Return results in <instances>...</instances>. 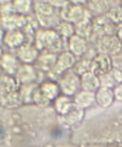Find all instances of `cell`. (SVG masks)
I'll return each instance as SVG.
<instances>
[{"instance_id": "obj_1", "label": "cell", "mask_w": 122, "mask_h": 147, "mask_svg": "<svg viewBox=\"0 0 122 147\" xmlns=\"http://www.w3.org/2000/svg\"><path fill=\"white\" fill-rule=\"evenodd\" d=\"M33 43L40 52L48 51V52H53L58 55L60 52L65 51L64 50L65 40L58 35V33L55 29L38 28L35 31V35H34Z\"/></svg>"}, {"instance_id": "obj_2", "label": "cell", "mask_w": 122, "mask_h": 147, "mask_svg": "<svg viewBox=\"0 0 122 147\" xmlns=\"http://www.w3.org/2000/svg\"><path fill=\"white\" fill-rule=\"evenodd\" d=\"M34 16L38 21L39 28L43 29H55L61 21L60 9H56L44 0L34 3Z\"/></svg>"}, {"instance_id": "obj_3", "label": "cell", "mask_w": 122, "mask_h": 147, "mask_svg": "<svg viewBox=\"0 0 122 147\" xmlns=\"http://www.w3.org/2000/svg\"><path fill=\"white\" fill-rule=\"evenodd\" d=\"M60 16L61 20L68 21L75 26L92 21V14L90 9H87L84 5H78V4L72 3L66 4L64 8L60 9Z\"/></svg>"}, {"instance_id": "obj_4", "label": "cell", "mask_w": 122, "mask_h": 147, "mask_svg": "<svg viewBox=\"0 0 122 147\" xmlns=\"http://www.w3.org/2000/svg\"><path fill=\"white\" fill-rule=\"evenodd\" d=\"M77 60L78 59L68 50L60 52L57 55V60H56V64L53 67V69L47 74L48 80L57 81L62 74H65L69 70H73L75 64H77Z\"/></svg>"}, {"instance_id": "obj_5", "label": "cell", "mask_w": 122, "mask_h": 147, "mask_svg": "<svg viewBox=\"0 0 122 147\" xmlns=\"http://www.w3.org/2000/svg\"><path fill=\"white\" fill-rule=\"evenodd\" d=\"M57 83L60 86V91L62 95L74 98L80 91V76H78L74 70H69L65 74H62L57 80Z\"/></svg>"}, {"instance_id": "obj_6", "label": "cell", "mask_w": 122, "mask_h": 147, "mask_svg": "<svg viewBox=\"0 0 122 147\" xmlns=\"http://www.w3.org/2000/svg\"><path fill=\"white\" fill-rule=\"evenodd\" d=\"M96 46H97V51H99L97 53H104V55H108L111 57L122 52V43L116 35H112V34L101 35L99 38V40H97Z\"/></svg>"}, {"instance_id": "obj_7", "label": "cell", "mask_w": 122, "mask_h": 147, "mask_svg": "<svg viewBox=\"0 0 122 147\" xmlns=\"http://www.w3.org/2000/svg\"><path fill=\"white\" fill-rule=\"evenodd\" d=\"M39 70L33 64H21L14 74V78L18 82L19 86L23 85H31V83H40L39 82Z\"/></svg>"}, {"instance_id": "obj_8", "label": "cell", "mask_w": 122, "mask_h": 147, "mask_svg": "<svg viewBox=\"0 0 122 147\" xmlns=\"http://www.w3.org/2000/svg\"><path fill=\"white\" fill-rule=\"evenodd\" d=\"M16 56L18 57L21 64H35L36 60L39 57L40 51L35 47L33 42H26L25 45H22L17 51H14Z\"/></svg>"}, {"instance_id": "obj_9", "label": "cell", "mask_w": 122, "mask_h": 147, "mask_svg": "<svg viewBox=\"0 0 122 147\" xmlns=\"http://www.w3.org/2000/svg\"><path fill=\"white\" fill-rule=\"evenodd\" d=\"M29 18L27 16H21L17 13H9V14H4L0 16V25L4 28L5 31L9 30H23L25 26L27 25Z\"/></svg>"}, {"instance_id": "obj_10", "label": "cell", "mask_w": 122, "mask_h": 147, "mask_svg": "<svg viewBox=\"0 0 122 147\" xmlns=\"http://www.w3.org/2000/svg\"><path fill=\"white\" fill-rule=\"evenodd\" d=\"M27 40V36L23 33V30H9L5 31V36H4L3 45L5 46L8 50L11 51H17L22 45H25Z\"/></svg>"}, {"instance_id": "obj_11", "label": "cell", "mask_w": 122, "mask_h": 147, "mask_svg": "<svg viewBox=\"0 0 122 147\" xmlns=\"http://www.w3.org/2000/svg\"><path fill=\"white\" fill-rule=\"evenodd\" d=\"M66 46H68V51L72 52L77 59L83 57L90 48L88 40L86 38H83V36L78 35V34H75L70 39H68Z\"/></svg>"}, {"instance_id": "obj_12", "label": "cell", "mask_w": 122, "mask_h": 147, "mask_svg": "<svg viewBox=\"0 0 122 147\" xmlns=\"http://www.w3.org/2000/svg\"><path fill=\"white\" fill-rule=\"evenodd\" d=\"M113 69V63H112V57L104 53H97L92 60L91 64V72L95 73L96 76H103L109 73Z\"/></svg>"}, {"instance_id": "obj_13", "label": "cell", "mask_w": 122, "mask_h": 147, "mask_svg": "<svg viewBox=\"0 0 122 147\" xmlns=\"http://www.w3.org/2000/svg\"><path fill=\"white\" fill-rule=\"evenodd\" d=\"M56 60H57V53L43 51V52L39 53V57L34 65H35L36 69L40 73H47L48 74L53 69V67H55Z\"/></svg>"}, {"instance_id": "obj_14", "label": "cell", "mask_w": 122, "mask_h": 147, "mask_svg": "<svg viewBox=\"0 0 122 147\" xmlns=\"http://www.w3.org/2000/svg\"><path fill=\"white\" fill-rule=\"evenodd\" d=\"M52 104H53V108H55L56 113L61 117L68 116V115L72 112V109L75 107L73 98L62 95V94H61L60 96H57V99H56Z\"/></svg>"}, {"instance_id": "obj_15", "label": "cell", "mask_w": 122, "mask_h": 147, "mask_svg": "<svg viewBox=\"0 0 122 147\" xmlns=\"http://www.w3.org/2000/svg\"><path fill=\"white\" fill-rule=\"evenodd\" d=\"M38 87H39V90H40V92H42V94L44 95L51 103H53L56 99H57V96L61 95L60 86H58L57 81L46 80V81H43V82L39 83Z\"/></svg>"}, {"instance_id": "obj_16", "label": "cell", "mask_w": 122, "mask_h": 147, "mask_svg": "<svg viewBox=\"0 0 122 147\" xmlns=\"http://www.w3.org/2000/svg\"><path fill=\"white\" fill-rule=\"evenodd\" d=\"M19 65H21V63H19L18 57L16 56V53L5 52L3 56V60H1V64H0V69L3 70L5 74L13 76L14 77Z\"/></svg>"}, {"instance_id": "obj_17", "label": "cell", "mask_w": 122, "mask_h": 147, "mask_svg": "<svg viewBox=\"0 0 122 147\" xmlns=\"http://www.w3.org/2000/svg\"><path fill=\"white\" fill-rule=\"evenodd\" d=\"M99 80H100V87L114 89L117 85L122 83V70L117 69V68H113L109 73L100 76Z\"/></svg>"}, {"instance_id": "obj_18", "label": "cell", "mask_w": 122, "mask_h": 147, "mask_svg": "<svg viewBox=\"0 0 122 147\" xmlns=\"http://www.w3.org/2000/svg\"><path fill=\"white\" fill-rule=\"evenodd\" d=\"M95 98H96V104L101 108H108L114 103L116 98H114L113 89H108V87H100L96 92H95Z\"/></svg>"}, {"instance_id": "obj_19", "label": "cell", "mask_w": 122, "mask_h": 147, "mask_svg": "<svg viewBox=\"0 0 122 147\" xmlns=\"http://www.w3.org/2000/svg\"><path fill=\"white\" fill-rule=\"evenodd\" d=\"M80 89L84 91H91L96 92L100 89V80L99 76H96L95 73H92L91 70L84 74L80 76Z\"/></svg>"}, {"instance_id": "obj_20", "label": "cell", "mask_w": 122, "mask_h": 147, "mask_svg": "<svg viewBox=\"0 0 122 147\" xmlns=\"http://www.w3.org/2000/svg\"><path fill=\"white\" fill-rule=\"evenodd\" d=\"M73 100H74L75 107L82 108V109H84V111H86L87 108H90V107H92L95 103H96L95 92L84 91V90H80L77 95H74Z\"/></svg>"}, {"instance_id": "obj_21", "label": "cell", "mask_w": 122, "mask_h": 147, "mask_svg": "<svg viewBox=\"0 0 122 147\" xmlns=\"http://www.w3.org/2000/svg\"><path fill=\"white\" fill-rule=\"evenodd\" d=\"M18 90H19V85L13 76H8L5 73L0 74V95L16 92Z\"/></svg>"}, {"instance_id": "obj_22", "label": "cell", "mask_w": 122, "mask_h": 147, "mask_svg": "<svg viewBox=\"0 0 122 147\" xmlns=\"http://www.w3.org/2000/svg\"><path fill=\"white\" fill-rule=\"evenodd\" d=\"M12 12L21 16H30L34 12V0H12Z\"/></svg>"}, {"instance_id": "obj_23", "label": "cell", "mask_w": 122, "mask_h": 147, "mask_svg": "<svg viewBox=\"0 0 122 147\" xmlns=\"http://www.w3.org/2000/svg\"><path fill=\"white\" fill-rule=\"evenodd\" d=\"M0 104L7 108H16V107L22 104V99L19 95V90L16 92H11V94H4L0 95Z\"/></svg>"}, {"instance_id": "obj_24", "label": "cell", "mask_w": 122, "mask_h": 147, "mask_svg": "<svg viewBox=\"0 0 122 147\" xmlns=\"http://www.w3.org/2000/svg\"><path fill=\"white\" fill-rule=\"evenodd\" d=\"M55 30L58 33V35L64 39L65 42H68V39H70L73 35H75V25L61 20L58 25L55 28Z\"/></svg>"}, {"instance_id": "obj_25", "label": "cell", "mask_w": 122, "mask_h": 147, "mask_svg": "<svg viewBox=\"0 0 122 147\" xmlns=\"http://www.w3.org/2000/svg\"><path fill=\"white\" fill-rule=\"evenodd\" d=\"M92 60H94L92 57H88L87 55H84L83 57H80L79 60H77V64H75L73 70H74L78 76H82V74H84V73L90 72V70H91Z\"/></svg>"}, {"instance_id": "obj_26", "label": "cell", "mask_w": 122, "mask_h": 147, "mask_svg": "<svg viewBox=\"0 0 122 147\" xmlns=\"http://www.w3.org/2000/svg\"><path fill=\"white\" fill-rule=\"evenodd\" d=\"M39 83H31V85H23L19 86V95L22 99V104L26 103H33V94L35 91V89L38 87Z\"/></svg>"}, {"instance_id": "obj_27", "label": "cell", "mask_w": 122, "mask_h": 147, "mask_svg": "<svg viewBox=\"0 0 122 147\" xmlns=\"http://www.w3.org/2000/svg\"><path fill=\"white\" fill-rule=\"evenodd\" d=\"M107 20L109 22L114 24V25H119L122 24V7L121 5H114L107 11Z\"/></svg>"}, {"instance_id": "obj_28", "label": "cell", "mask_w": 122, "mask_h": 147, "mask_svg": "<svg viewBox=\"0 0 122 147\" xmlns=\"http://www.w3.org/2000/svg\"><path fill=\"white\" fill-rule=\"evenodd\" d=\"M83 117H84V109L74 107V108L72 109V112H70L68 116L64 117V120L66 121L68 125H74V124H78V122L82 121Z\"/></svg>"}, {"instance_id": "obj_29", "label": "cell", "mask_w": 122, "mask_h": 147, "mask_svg": "<svg viewBox=\"0 0 122 147\" xmlns=\"http://www.w3.org/2000/svg\"><path fill=\"white\" fill-rule=\"evenodd\" d=\"M38 86H39V85H38ZM33 104H35V106H38V107H42V108H44V107L50 106L51 102L44 96V95L42 94V92H40L39 87H36L35 91H34V94H33Z\"/></svg>"}, {"instance_id": "obj_30", "label": "cell", "mask_w": 122, "mask_h": 147, "mask_svg": "<svg viewBox=\"0 0 122 147\" xmlns=\"http://www.w3.org/2000/svg\"><path fill=\"white\" fill-rule=\"evenodd\" d=\"M44 1H47L52 7H55L56 9H61L64 8L66 4H69V0H44Z\"/></svg>"}, {"instance_id": "obj_31", "label": "cell", "mask_w": 122, "mask_h": 147, "mask_svg": "<svg viewBox=\"0 0 122 147\" xmlns=\"http://www.w3.org/2000/svg\"><path fill=\"white\" fill-rule=\"evenodd\" d=\"M112 63H113V68H117V69L122 70V52L117 53L112 57Z\"/></svg>"}, {"instance_id": "obj_32", "label": "cell", "mask_w": 122, "mask_h": 147, "mask_svg": "<svg viewBox=\"0 0 122 147\" xmlns=\"http://www.w3.org/2000/svg\"><path fill=\"white\" fill-rule=\"evenodd\" d=\"M113 91H114V98H116V100L122 102V83L117 85V86L113 89Z\"/></svg>"}, {"instance_id": "obj_33", "label": "cell", "mask_w": 122, "mask_h": 147, "mask_svg": "<svg viewBox=\"0 0 122 147\" xmlns=\"http://www.w3.org/2000/svg\"><path fill=\"white\" fill-rule=\"evenodd\" d=\"M116 36L119 39V42L122 43V24L116 26Z\"/></svg>"}, {"instance_id": "obj_34", "label": "cell", "mask_w": 122, "mask_h": 147, "mask_svg": "<svg viewBox=\"0 0 122 147\" xmlns=\"http://www.w3.org/2000/svg\"><path fill=\"white\" fill-rule=\"evenodd\" d=\"M91 0H69V3L72 4H78V5H86L87 3H90Z\"/></svg>"}, {"instance_id": "obj_35", "label": "cell", "mask_w": 122, "mask_h": 147, "mask_svg": "<svg viewBox=\"0 0 122 147\" xmlns=\"http://www.w3.org/2000/svg\"><path fill=\"white\" fill-rule=\"evenodd\" d=\"M4 36H5V30H4L3 26L0 25V46L3 45V42H4Z\"/></svg>"}, {"instance_id": "obj_36", "label": "cell", "mask_w": 122, "mask_h": 147, "mask_svg": "<svg viewBox=\"0 0 122 147\" xmlns=\"http://www.w3.org/2000/svg\"><path fill=\"white\" fill-rule=\"evenodd\" d=\"M4 51H3V48H1V46H0V64H1V60H3V56H4Z\"/></svg>"}, {"instance_id": "obj_37", "label": "cell", "mask_w": 122, "mask_h": 147, "mask_svg": "<svg viewBox=\"0 0 122 147\" xmlns=\"http://www.w3.org/2000/svg\"><path fill=\"white\" fill-rule=\"evenodd\" d=\"M119 5H121V7H122V0H119Z\"/></svg>"}]
</instances>
